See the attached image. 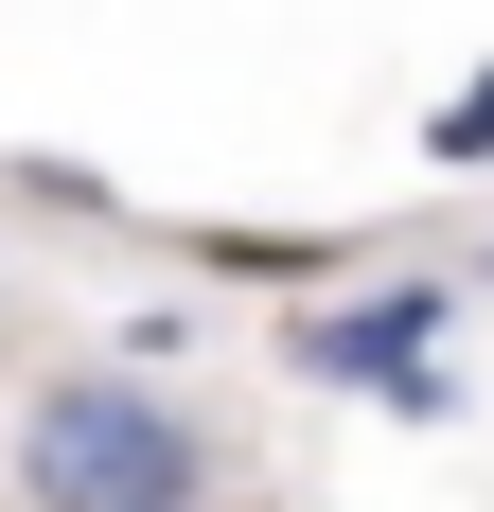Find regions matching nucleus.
<instances>
[{"mask_svg": "<svg viewBox=\"0 0 494 512\" xmlns=\"http://www.w3.org/2000/svg\"><path fill=\"white\" fill-rule=\"evenodd\" d=\"M18 495L36 512H212V424L159 407L142 371H53L18 407Z\"/></svg>", "mask_w": 494, "mask_h": 512, "instance_id": "nucleus-1", "label": "nucleus"}, {"mask_svg": "<svg viewBox=\"0 0 494 512\" xmlns=\"http://www.w3.org/2000/svg\"><path fill=\"white\" fill-rule=\"evenodd\" d=\"M424 354H442V283H389V301H353V318L300 336V371H336V389H389V371H424Z\"/></svg>", "mask_w": 494, "mask_h": 512, "instance_id": "nucleus-2", "label": "nucleus"}, {"mask_svg": "<svg viewBox=\"0 0 494 512\" xmlns=\"http://www.w3.org/2000/svg\"><path fill=\"white\" fill-rule=\"evenodd\" d=\"M424 159H494V71H459L442 124H424Z\"/></svg>", "mask_w": 494, "mask_h": 512, "instance_id": "nucleus-3", "label": "nucleus"}]
</instances>
